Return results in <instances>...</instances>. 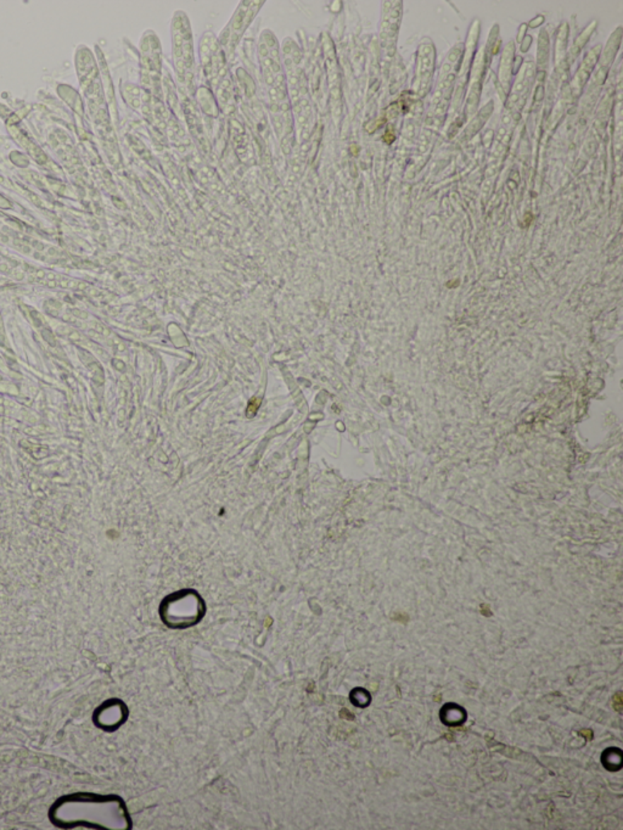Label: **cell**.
<instances>
[{"label": "cell", "instance_id": "obj_2", "mask_svg": "<svg viewBox=\"0 0 623 830\" xmlns=\"http://www.w3.org/2000/svg\"><path fill=\"white\" fill-rule=\"evenodd\" d=\"M612 705H614L616 711L621 712L622 710V693L621 692L615 694L614 698H612Z\"/></svg>", "mask_w": 623, "mask_h": 830}, {"label": "cell", "instance_id": "obj_3", "mask_svg": "<svg viewBox=\"0 0 623 830\" xmlns=\"http://www.w3.org/2000/svg\"><path fill=\"white\" fill-rule=\"evenodd\" d=\"M579 734H581L582 737L586 738L587 740H592L593 732L591 730V729H582V730L579 732Z\"/></svg>", "mask_w": 623, "mask_h": 830}, {"label": "cell", "instance_id": "obj_1", "mask_svg": "<svg viewBox=\"0 0 623 830\" xmlns=\"http://www.w3.org/2000/svg\"><path fill=\"white\" fill-rule=\"evenodd\" d=\"M202 601L191 591L179 592L164 601L161 615L171 627H188L202 616Z\"/></svg>", "mask_w": 623, "mask_h": 830}]
</instances>
